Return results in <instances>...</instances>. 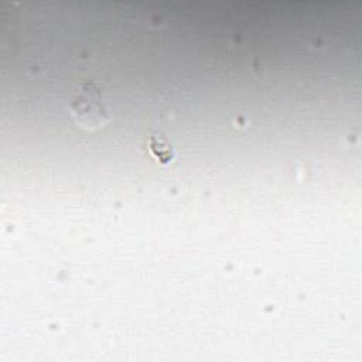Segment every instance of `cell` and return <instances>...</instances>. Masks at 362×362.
<instances>
[{
	"instance_id": "7a4b0ae2",
	"label": "cell",
	"mask_w": 362,
	"mask_h": 362,
	"mask_svg": "<svg viewBox=\"0 0 362 362\" xmlns=\"http://www.w3.org/2000/svg\"><path fill=\"white\" fill-rule=\"evenodd\" d=\"M148 147H150V151L153 153V156L161 164H167V163H170L174 158L173 148L170 147V144L165 140H163L160 137L151 136L150 140H148Z\"/></svg>"
},
{
	"instance_id": "6da1fadb",
	"label": "cell",
	"mask_w": 362,
	"mask_h": 362,
	"mask_svg": "<svg viewBox=\"0 0 362 362\" xmlns=\"http://www.w3.org/2000/svg\"><path fill=\"white\" fill-rule=\"evenodd\" d=\"M75 123L86 130H95L109 122V110L102 99V90L93 83H85L81 95L69 106Z\"/></svg>"
}]
</instances>
